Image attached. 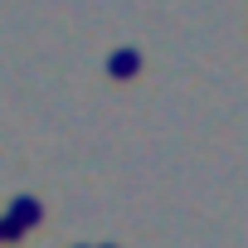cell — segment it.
I'll return each mask as SVG.
<instances>
[{
  "mask_svg": "<svg viewBox=\"0 0 248 248\" xmlns=\"http://www.w3.org/2000/svg\"><path fill=\"white\" fill-rule=\"evenodd\" d=\"M39 219H44V204H39L34 195H20V200L5 209V219H0V233H5V243H15V238H25Z\"/></svg>",
  "mask_w": 248,
  "mask_h": 248,
  "instance_id": "1",
  "label": "cell"
},
{
  "mask_svg": "<svg viewBox=\"0 0 248 248\" xmlns=\"http://www.w3.org/2000/svg\"><path fill=\"white\" fill-rule=\"evenodd\" d=\"M107 73H112V78H137V73H141V54H137V49H117V54L107 59Z\"/></svg>",
  "mask_w": 248,
  "mask_h": 248,
  "instance_id": "2",
  "label": "cell"
},
{
  "mask_svg": "<svg viewBox=\"0 0 248 248\" xmlns=\"http://www.w3.org/2000/svg\"><path fill=\"white\" fill-rule=\"evenodd\" d=\"M0 243H5V233H0Z\"/></svg>",
  "mask_w": 248,
  "mask_h": 248,
  "instance_id": "4",
  "label": "cell"
},
{
  "mask_svg": "<svg viewBox=\"0 0 248 248\" xmlns=\"http://www.w3.org/2000/svg\"><path fill=\"white\" fill-rule=\"evenodd\" d=\"M102 248H117V243H102Z\"/></svg>",
  "mask_w": 248,
  "mask_h": 248,
  "instance_id": "3",
  "label": "cell"
}]
</instances>
